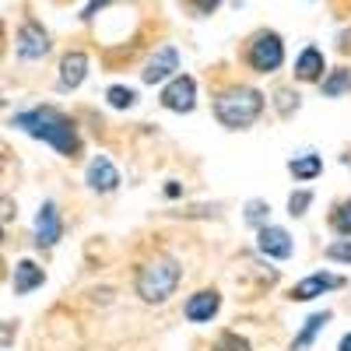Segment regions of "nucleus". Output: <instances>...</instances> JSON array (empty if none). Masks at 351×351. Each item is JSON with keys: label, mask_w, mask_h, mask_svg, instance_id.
Returning <instances> with one entry per match:
<instances>
[{"label": "nucleus", "mask_w": 351, "mask_h": 351, "mask_svg": "<svg viewBox=\"0 0 351 351\" xmlns=\"http://www.w3.org/2000/svg\"><path fill=\"white\" fill-rule=\"evenodd\" d=\"M11 127H18L28 137L49 144V148H56L64 158H74L81 152V137H77L74 120H71V116H64L60 109H53V106H36V109H28V112H14Z\"/></svg>", "instance_id": "1"}, {"label": "nucleus", "mask_w": 351, "mask_h": 351, "mask_svg": "<svg viewBox=\"0 0 351 351\" xmlns=\"http://www.w3.org/2000/svg\"><path fill=\"white\" fill-rule=\"evenodd\" d=\"M263 106H267L263 92L246 88V84H236V88H225V92L215 99V116H218V123L228 127V130H246V127H253L260 120Z\"/></svg>", "instance_id": "2"}, {"label": "nucleus", "mask_w": 351, "mask_h": 351, "mask_svg": "<svg viewBox=\"0 0 351 351\" xmlns=\"http://www.w3.org/2000/svg\"><path fill=\"white\" fill-rule=\"evenodd\" d=\"M180 281H183V267L176 263L172 256H155V260H148L144 267L137 271V281H134V288H137V295L144 299V302H165L176 288H180Z\"/></svg>", "instance_id": "3"}, {"label": "nucleus", "mask_w": 351, "mask_h": 351, "mask_svg": "<svg viewBox=\"0 0 351 351\" xmlns=\"http://www.w3.org/2000/svg\"><path fill=\"white\" fill-rule=\"evenodd\" d=\"M246 60L256 74H274L281 64H285V43L278 32H256L250 39V49H246Z\"/></svg>", "instance_id": "4"}, {"label": "nucleus", "mask_w": 351, "mask_h": 351, "mask_svg": "<svg viewBox=\"0 0 351 351\" xmlns=\"http://www.w3.org/2000/svg\"><path fill=\"white\" fill-rule=\"evenodd\" d=\"M162 106L169 112H190L197 106V81L190 74H176L162 88Z\"/></svg>", "instance_id": "5"}, {"label": "nucleus", "mask_w": 351, "mask_h": 351, "mask_svg": "<svg viewBox=\"0 0 351 351\" xmlns=\"http://www.w3.org/2000/svg\"><path fill=\"white\" fill-rule=\"evenodd\" d=\"M14 49H18L21 60H43V56L49 53V36H46V28H43L39 21H32V18L21 21Z\"/></svg>", "instance_id": "6"}, {"label": "nucleus", "mask_w": 351, "mask_h": 351, "mask_svg": "<svg viewBox=\"0 0 351 351\" xmlns=\"http://www.w3.org/2000/svg\"><path fill=\"white\" fill-rule=\"evenodd\" d=\"M334 288H344V278L341 274H327V271H316L309 278H302L295 288H291V302H309L316 295H324V291H334Z\"/></svg>", "instance_id": "7"}, {"label": "nucleus", "mask_w": 351, "mask_h": 351, "mask_svg": "<svg viewBox=\"0 0 351 351\" xmlns=\"http://www.w3.org/2000/svg\"><path fill=\"white\" fill-rule=\"evenodd\" d=\"M64 236V221H60V211H56V204L46 200L39 215H36V246L39 250H49L56 246V239Z\"/></svg>", "instance_id": "8"}, {"label": "nucleus", "mask_w": 351, "mask_h": 351, "mask_svg": "<svg viewBox=\"0 0 351 351\" xmlns=\"http://www.w3.org/2000/svg\"><path fill=\"white\" fill-rule=\"evenodd\" d=\"M176 71H180V49H176V46H162L148 60V67L141 71V77L148 81V84H158V81L176 77Z\"/></svg>", "instance_id": "9"}, {"label": "nucleus", "mask_w": 351, "mask_h": 351, "mask_svg": "<svg viewBox=\"0 0 351 351\" xmlns=\"http://www.w3.org/2000/svg\"><path fill=\"white\" fill-rule=\"evenodd\" d=\"M218 309H221V295H218L215 288H204V291H197V295L186 299L183 316L190 319V324H211Z\"/></svg>", "instance_id": "10"}, {"label": "nucleus", "mask_w": 351, "mask_h": 351, "mask_svg": "<svg viewBox=\"0 0 351 351\" xmlns=\"http://www.w3.org/2000/svg\"><path fill=\"white\" fill-rule=\"evenodd\" d=\"M84 183L92 186L95 193H109V190H116V186H120V172H116V165H112L106 155H95L92 162H88Z\"/></svg>", "instance_id": "11"}, {"label": "nucleus", "mask_w": 351, "mask_h": 351, "mask_svg": "<svg viewBox=\"0 0 351 351\" xmlns=\"http://www.w3.org/2000/svg\"><path fill=\"white\" fill-rule=\"evenodd\" d=\"M256 246L263 256H274V260H288L291 256V236L281 225H263L256 232Z\"/></svg>", "instance_id": "12"}, {"label": "nucleus", "mask_w": 351, "mask_h": 351, "mask_svg": "<svg viewBox=\"0 0 351 351\" xmlns=\"http://www.w3.org/2000/svg\"><path fill=\"white\" fill-rule=\"evenodd\" d=\"M43 281H46V271L39 267L36 260H18L14 263V278H11V291H14V295H28V291L43 288Z\"/></svg>", "instance_id": "13"}, {"label": "nucleus", "mask_w": 351, "mask_h": 351, "mask_svg": "<svg viewBox=\"0 0 351 351\" xmlns=\"http://www.w3.org/2000/svg\"><path fill=\"white\" fill-rule=\"evenodd\" d=\"M84 77H88V56L81 49L67 53L60 60V88H64V92H74V88H81Z\"/></svg>", "instance_id": "14"}, {"label": "nucleus", "mask_w": 351, "mask_h": 351, "mask_svg": "<svg viewBox=\"0 0 351 351\" xmlns=\"http://www.w3.org/2000/svg\"><path fill=\"white\" fill-rule=\"evenodd\" d=\"M324 53H319L316 46H306L302 53H299V60H295V77L299 81H319L324 77Z\"/></svg>", "instance_id": "15"}, {"label": "nucleus", "mask_w": 351, "mask_h": 351, "mask_svg": "<svg viewBox=\"0 0 351 351\" xmlns=\"http://www.w3.org/2000/svg\"><path fill=\"white\" fill-rule=\"evenodd\" d=\"M327 324H330V313H327V309H324V313H313V316L306 319V324H302V330H299V337H295V341H291V351H306V348H309V344L316 341V334H319V330H324Z\"/></svg>", "instance_id": "16"}, {"label": "nucleus", "mask_w": 351, "mask_h": 351, "mask_svg": "<svg viewBox=\"0 0 351 351\" xmlns=\"http://www.w3.org/2000/svg\"><path fill=\"white\" fill-rule=\"evenodd\" d=\"M288 172L295 176L299 183H309V180H316V176L324 172V158L313 155V152H306V155H299V158L288 162Z\"/></svg>", "instance_id": "17"}, {"label": "nucleus", "mask_w": 351, "mask_h": 351, "mask_svg": "<svg viewBox=\"0 0 351 351\" xmlns=\"http://www.w3.org/2000/svg\"><path fill=\"white\" fill-rule=\"evenodd\" d=\"M351 92V71L348 67H337V71H330L327 77H324V95L327 99H341V95H348Z\"/></svg>", "instance_id": "18"}, {"label": "nucleus", "mask_w": 351, "mask_h": 351, "mask_svg": "<svg viewBox=\"0 0 351 351\" xmlns=\"http://www.w3.org/2000/svg\"><path fill=\"white\" fill-rule=\"evenodd\" d=\"M330 228L337 232V236H351V200H341L330 211Z\"/></svg>", "instance_id": "19"}, {"label": "nucleus", "mask_w": 351, "mask_h": 351, "mask_svg": "<svg viewBox=\"0 0 351 351\" xmlns=\"http://www.w3.org/2000/svg\"><path fill=\"white\" fill-rule=\"evenodd\" d=\"M106 99H109L112 109H130L137 102V92H134V88H127V84H112L109 92H106Z\"/></svg>", "instance_id": "20"}, {"label": "nucleus", "mask_w": 351, "mask_h": 351, "mask_svg": "<svg viewBox=\"0 0 351 351\" xmlns=\"http://www.w3.org/2000/svg\"><path fill=\"white\" fill-rule=\"evenodd\" d=\"M211 351H253V348H250L246 337H239V334H232V330H228V334H221V337L215 341Z\"/></svg>", "instance_id": "21"}, {"label": "nucleus", "mask_w": 351, "mask_h": 351, "mask_svg": "<svg viewBox=\"0 0 351 351\" xmlns=\"http://www.w3.org/2000/svg\"><path fill=\"white\" fill-rule=\"evenodd\" d=\"M267 215H271V204H263V200H250L246 204V221L250 225L263 228V225H267Z\"/></svg>", "instance_id": "22"}, {"label": "nucleus", "mask_w": 351, "mask_h": 351, "mask_svg": "<svg viewBox=\"0 0 351 351\" xmlns=\"http://www.w3.org/2000/svg\"><path fill=\"white\" fill-rule=\"evenodd\" d=\"M327 260L334 263H351V236H341L337 243L327 246Z\"/></svg>", "instance_id": "23"}, {"label": "nucleus", "mask_w": 351, "mask_h": 351, "mask_svg": "<svg viewBox=\"0 0 351 351\" xmlns=\"http://www.w3.org/2000/svg\"><path fill=\"white\" fill-rule=\"evenodd\" d=\"M313 204V193L309 190H299V193H291L288 197V215L291 218H299V215H306V208Z\"/></svg>", "instance_id": "24"}, {"label": "nucleus", "mask_w": 351, "mask_h": 351, "mask_svg": "<svg viewBox=\"0 0 351 351\" xmlns=\"http://www.w3.org/2000/svg\"><path fill=\"white\" fill-rule=\"evenodd\" d=\"M274 99H278V109H281V116H288L291 109H299V95H291V92H278Z\"/></svg>", "instance_id": "25"}, {"label": "nucleus", "mask_w": 351, "mask_h": 351, "mask_svg": "<svg viewBox=\"0 0 351 351\" xmlns=\"http://www.w3.org/2000/svg\"><path fill=\"white\" fill-rule=\"evenodd\" d=\"M109 4H112V0H88V4H84V11H81V18H84V21H92V18H95L99 11H106Z\"/></svg>", "instance_id": "26"}, {"label": "nucleus", "mask_w": 351, "mask_h": 351, "mask_svg": "<svg viewBox=\"0 0 351 351\" xmlns=\"http://www.w3.org/2000/svg\"><path fill=\"white\" fill-rule=\"evenodd\" d=\"M190 4H193L197 14H215L221 8V0H190Z\"/></svg>", "instance_id": "27"}, {"label": "nucleus", "mask_w": 351, "mask_h": 351, "mask_svg": "<svg viewBox=\"0 0 351 351\" xmlns=\"http://www.w3.org/2000/svg\"><path fill=\"white\" fill-rule=\"evenodd\" d=\"M14 218V211H11V197H4V225Z\"/></svg>", "instance_id": "28"}, {"label": "nucleus", "mask_w": 351, "mask_h": 351, "mask_svg": "<svg viewBox=\"0 0 351 351\" xmlns=\"http://www.w3.org/2000/svg\"><path fill=\"white\" fill-rule=\"evenodd\" d=\"M337 351H351V334H344V337H341V344H337Z\"/></svg>", "instance_id": "29"}]
</instances>
